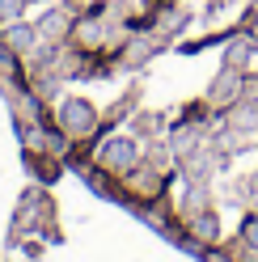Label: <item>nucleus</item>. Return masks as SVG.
<instances>
[{
  "mask_svg": "<svg viewBox=\"0 0 258 262\" xmlns=\"http://www.w3.org/2000/svg\"><path fill=\"white\" fill-rule=\"evenodd\" d=\"M55 123H59V131H63L72 144H89V140L102 136V119H98V110H93L85 97H63Z\"/></svg>",
  "mask_w": 258,
  "mask_h": 262,
  "instance_id": "nucleus-1",
  "label": "nucleus"
},
{
  "mask_svg": "<svg viewBox=\"0 0 258 262\" xmlns=\"http://www.w3.org/2000/svg\"><path fill=\"white\" fill-rule=\"evenodd\" d=\"M93 165L106 169V173H115V178L132 173V169L140 165V148H136V140H132V136L102 140V144H98V152H93Z\"/></svg>",
  "mask_w": 258,
  "mask_h": 262,
  "instance_id": "nucleus-2",
  "label": "nucleus"
},
{
  "mask_svg": "<svg viewBox=\"0 0 258 262\" xmlns=\"http://www.w3.org/2000/svg\"><path fill=\"white\" fill-rule=\"evenodd\" d=\"M0 42H5L9 47V51L13 55H34L38 51V30H34V21H5V26H0Z\"/></svg>",
  "mask_w": 258,
  "mask_h": 262,
  "instance_id": "nucleus-3",
  "label": "nucleus"
},
{
  "mask_svg": "<svg viewBox=\"0 0 258 262\" xmlns=\"http://www.w3.org/2000/svg\"><path fill=\"white\" fill-rule=\"evenodd\" d=\"M241 97V72L237 68H224L216 80H212V89H207V102L212 106H229Z\"/></svg>",
  "mask_w": 258,
  "mask_h": 262,
  "instance_id": "nucleus-4",
  "label": "nucleus"
},
{
  "mask_svg": "<svg viewBox=\"0 0 258 262\" xmlns=\"http://www.w3.org/2000/svg\"><path fill=\"white\" fill-rule=\"evenodd\" d=\"M190 233H195L199 241H216V233H220V228H216V220L203 211V216H190Z\"/></svg>",
  "mask_w": 258,
  "mask_h": 262,
  "instance_id": "nucleus-5",
  "label": "nucleus"
},
{
  "mask_svg": "<svg viewBox=\"0 0 258 262\" xmlns=\"http://www.w3.org/2000/svg\"><path fill=\"white\" fill-rule=\"evenodd\" d=\"M136 136H157L161 131V114H136Z\"/></svg>",
  "mask_w": 258,
  "mask_h": 262,
  "instance_id": "nucleus-6",
  "label": "nucleus"
},
{
  "mask_svg": "<svg viewBox=\"0 0 258 262\" xmlns=\"http://www.w3.org/2000/svg\"><path fill=\"white\" fill-rule=\"evenodd\" d=\"M241 237H246V245H254V250H258V220H246V228H241Z\"/></svg>",
  "mask_w": 258,
  "mask_h": 262,
  "instance_id": "nucleus-7",
  "label": "nucleus"
}]
</instances>
